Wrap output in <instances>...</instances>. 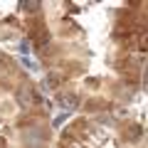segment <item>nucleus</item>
<instances>
[{"mask_svg":"<svg viewBox=\"0 0 148 148\" xmlns=\"http://www.w3.org/2000/svg\"><path fill=\"white\" fill-rule=\"evenodd\" d=\"M20 49H22V57H27V54H30V42H22Z\"/></svg>","mask_w":148,"mask_h":148,"instance_id":"4","label":"nucleus"},{"mask_svg":"<svg viewBox=\"0 0 148 148\" xmlns=\"http://www.w3.org/2000/svg\"><path fill=\"white\" fill-rule=\"evenodd\" d=\"M22 10H27V12H37V10H40V3H35V0H27V3H22Z\"/></svg>","mask_w":148,"mask_h":148,"instance_id":"3","label":"nucleus"},{"mask_svg":"<svg viewBox=\"0 0 148 148\" xmlns=\"http://www.w3.org/2000/svg\"><path fill=\"white\" fill-rule=\"evenodd\" d=\"M59 104H62L64 109H74V106L79 104V96L77 94H62L59 96Z\"/></svg>","mask_w":148,"mask_h":148,"instance_id":"2","label":"nucleus"},{"mask_svg":"<svg viewBox=\"0 0 148 148\" xmlns=\"http://www.w3.org/2000/svg\"><path fill=\"white\" fill-rule=\"evenodd\" d=\"M143 49H148V37H146V40H143Z\"/></svg>","mask_w":148,"mask_h":148,"instance_id":"5","label":"nucleus"},{"mask_svg":"<svg viewBox=\"0 0 148 148\" xmlns=\"http://www.w3.org/2000/svg\"><path fill=\"white\" fill-rule=\"evenodd\" d=\"M59 84H62V77H59V74H47V77H45V79H42V89L45 91H49V89H57V86Z\"/></svg>","mask_w":148,"mask_h":148,"instance_id":"1","label":"nucleus"}]
</instances>
